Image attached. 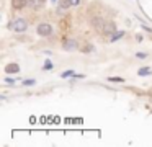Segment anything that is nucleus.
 <instances>
[{"instance_id":"1","label":"nucleus","mask_w":152,"mask_h":147,"mask_svg":"<svg viewBox=\"0 0 152 147\" xmlns=\"http://www.w3.org/2000/svg\"><path fill=\"white\" fill-rule=\"evenodd\" d=\"M12 28H13V31H17V33H23V31H26V28H28L26 20H23V18H17V20L13 21V25H12Z\"/></svg>"},{"instance_id":"2","label":"nucleus","mask_w":152,"mask_h":147,"mask_svg":"<svg viewBox=\"0 0 152 147\" xmlns=\"http://www.w3.org/2000/svg\"><path fill=\"white\" fill-rule=\"evenodd\" d=\"M36 31H38V34H41V36H49L51 33H53V26L48 25V23H41V25H38Z\"/></svg>"},{"instance_id":"3","label":"nucleus","mask_w":152,"mask_h":147,"mask_svg":"<svg viewBox=\"0 0 152 147\" xmlns=\"http://www.w3.org/2000/svg\"><path fill=\"white\" fill-rule=\"evenodd\" d=\"M62 48L66 49V51H75V49H79V44H77V41H74V39H66Z\"/></svg>"},{"instance_id":"4","label":"nucleus","mask_w":152,"mask_h":147,"mask_svg":"<svg viewBox=\"0 0 152 147\" xmlns=\"http://www.w3.org/2000/svg\"><path fill=\"white\" fill-rule=\"evenodd\" d=\"M102 33L103 34H111V33H115V23L113 21H105V26H103Z\"/></svg>"},{"instance_id":"5","label":"nucleus","mask_w":152,"mask_h":147,"mask_svg":"<svg viewBox=\"0 0 152 147\" xmlns=\"http://www.w3.org/2000/svg\"><path fill=\"white\" fill-rule=\"evenodd\" d=\"M5 72L7 74H18L20 72V65L18 64H7L5 65Z\"/></svg>"},{"instance_id":"6","label":"nucleus","mask_w":152,"mask_h":147,"mask_svg":"<svg viewBox=\"0 0 152 147\" xmlns=\"http://www.w3.org/2000/svg\"><path fill=\"white\" fill-rule=\"evenodd\" d=\"M105 21L106 20H103V18H98V16H96V18H93L92 20V23H93V26H95L96 29H98L100 33H102V29H103V26H105Z\"/></svg>"},{"instance_id":"7","label":"nucleus","mask_w":152,"mask_h":147,"mask_svg":"<svg viewBox=\"0 0 152 147\" xmlns=\"http://www.w3.org/2000/svg\"><path fill=\"white\" fill-rule=\"evenodd\" d=\"M26 0H12V7H13L15 10H21L26 7Z\"/></svg>"},{"instance_id":"8","label":"nucleus","mask_w":152,"mask_h":147,"mask_svg":"<svg viewBox=\"0 0 152 147\" xmlns=\"http://www.w3.org/2000/svg\"><path fill=\"white\" fill-rule=\"evenodd\" d=\"M28 5H30L31 8L38 10V8H41V7H44V0H28Z\"/></svg>"},{"instance_id":"9","label":"nucleus","mask_w":152,"mask_h":147,"mask_svg":"<svg viewBox=\"0 0 152 147\" xmlns=\"http://www.w3.org/2000/svg\"><path fill=\"white\" fill-rule=\"evenodd\" d=\"M69 5H72L70 0H61L59 2V13H64L67 8H69Z\"/></svg>"},{"instance_id":"10","label":"nucleus","mask_w":152,"mask_h":147,"mask_svg":"<svg viewBox=\"0 0 152 147\" xmlns=\"http://www.w3.org/2000/svg\"><path fill=\"white\" fill-rule=\"evenodd\" d=\"M137 74L141 75V77H144V75H151L152 70L149 67H142V69H139V70H137Z\"/></svg>"},{"instance_id":"11","label":"nucleus","mask_w":152,"mask_h":147,"mask_svg":"<svg viewBox=\"0 0 152 147\" xmlns=\"http://www.w3.org/2000/svg\"><path fill=\"white\" fill-rule=\"evenodd\" d=\"M74 70H66V72H62V74H61V77L62 78H67V77H74Z\"/></svg>"},{"instance_id":"12","label":"nucleus","mask_w":152,"mask_h":147,"mask_svg":"<svg viewBox=\"0 0 152 147\" xmlns=\"http://www.w3.org/2000/svg\"><path fill=\"white\" fill-rule=\"evenodd\" d=\"M34 83H36L34 78H28V80L25 78V80H23V85H28V87H30V85H34Z\"/></svg>"},{"instance_id":"13","label":"nucleus","mask_w":152,"mask_h":147,"mask_svg":"<svg viewBox=\"0 0 152 147\" xmlns=\"http://www.w3.org/2000/svg\"><path fill=\"white\" fill-rule=\"evenodd\" d=\"M123 34H124V33H123V31H118V33H116V34H113V36H111V41H116V39L123 38Z\"/></svg>"},{"instance_id":"14","label":"nucleus","mask_w":152,"mask_h":147,"mask_svg":"<svg viewBox=\"0 0 152 147\" xmlns=\"http://www.w3.org/2000/svg\"><path fill=\"white\" fill-rule=\"evenodd\" d=\"M108 80L110 82H124V78H121V77H110Z\"/></svg>"},{"instance_id":"15","label":"nucleus","mask_w":152,"mask_h":147,"mask_svg":"<svg viewBox=\"0 0 152 147\" xmlns=\"http://www.w3.org/2000/svg\"><path fill=\"white\" fill-rule=\"evenodd\" d=\"M48 69H53V62H51V61L44 62V70H48Z\"/></svg>"},{"instance_id":"16","label":"nucleus","mask_w":152,"mask_h":147,"mask_svg":"<svg viewBox=\"0 0 152 147\" xmlns=\"http://www.w3.org/2000/svg\"><path fill=\"white\" fill-rule=\"evenodd\" d=\"M5 82H7V83H10V85H15V78H5Z\"/></svg>"},{"instance_id":"17","label":"nucleus","mask_w":152,"mask_h":147,"mask_svg":"<svg viewBox=\"0 0 152 147\" xmlns=\"http://www.w3.org/2000/svg\"><path fill=\"white\" fill-rule=\"evenodd\" d=\"M136 56H137L139 59H145V54H144V52H137Z\"/></svg>"},{"instance_id":"18","label":"nucleus","mask_w":152,"mask_h":147,"mask_svg":"<svg viewBox=\"0 0 152 147\" xmlns=\"http://www.w3.org/2000/svg\"><path fill=\"white\" fill-rule=\"evenodd\" d=\"M90 49H92V48H90V44H87V46H85V48H83V49H82V51H85V52H88V51H90Z\"/></svg>"},{"instance_id":"19","label":"nucleus","mask_w":152,"mask_h":147,"mask_svg":"<svg viewBox=\"0 0 152 147\" xmlns=\"http://www.w3.org/2000/svg\"><path fill=\"white\" fill-rule=\"evenodd\" d=\"M70 2H72V5H79L80 0H70Z\"/></svg>"},{"instance_id":"20","label":"nucleus","mask_w":152,"mask_h":147,"mask_svg":"<svg viewBox=\"0 0 152 147\" xmlns=\"http://www.w3.org/2000/svg\"><path fill=\"white\" fill-rule=\"evenodd\" d=\"M53 2H56V0H53Z\"/></svg>"}]
</instances>
